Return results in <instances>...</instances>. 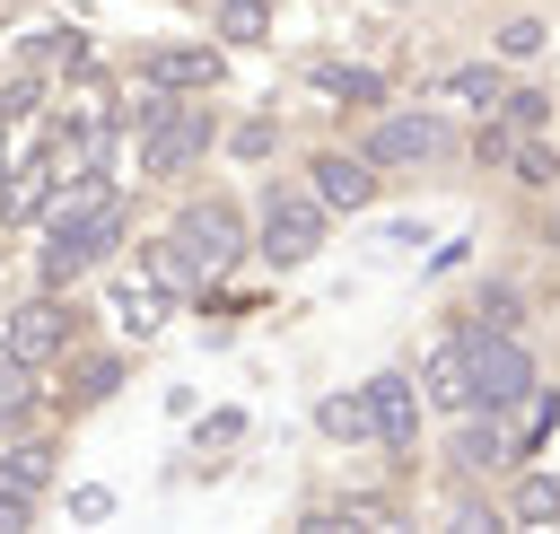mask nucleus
Masks as SVG:
<instances>
[{
  "label": "nucleus",
  "mask_w": 560,
  "mask_h": 534,
  "mask_svg": "<svg viewBox=\"0 0 560 534\" xmlns=\"http://www.w3.org/2000/svg\"><path fill=\"white\" fill-rule=\"evenodd\" d=\"M114 245H122V201H114L105 166H79V175H61V201H52V219H44V245H35L44 280H52V289H70V280H79V271H96Z\"/></svg>",
  "instance_id": "1"
},
{
  "label": "nucleus",
  "mask_w": 560,
  "mask_h": 534,
  "mask_svg": "<svg viewBox=\"0 0 560 534\" xmlns=\"http://www.w3.org/2000/svg\"><path fill=\"white\" fill-rule=\"evenodd\" d=\"M210 140H219V114H210V105H175V96H166V105L140 123V175H184Z\"/></svg>",
  "instance_id": "2"
},
{
  "label": "nucleus",
  "mask_w": 560,
  "mask_h": 534,
  "mask_svg": "<svg viewBox=\"0 0 560 534\" xmlns=\"http://www.w3.org/2000/svg\"><path fill=\"white\" fill-rule=\"evenodd\" d=\"M166 245H175V263H184L192 280H210V271H228V263L245 254V219H236L228 201H192V210L166 228Z\"/></svg>",
  "instance_id": "3"
},
{
  "label": "nucleus",
  "mask_w": 560,
  "mask_h": 534,
  "mask_svg": "<svg viewBox=\"0 0 560 534\" xmlns=\"http://www.w3.org/2000/svg\"><path fill=\"white\" fill-rule=\"evenodd\" d=\"M472 341V411H516L525 394H534V359H525V341L516 333H464Z\"/></svg>",
  "instance_id": "4"
},
{
  "label": "nucleus",
  "mask_w": 560,
  "mask_h": 534,
  "mask_svg": "<svg viewBox=\"0 0 560 534\" xmlns=\"http://www.w3.org/2000/svg\"><path fill=\"white\" fill-rule=\"evenodd\" d=\"M324 245V201L315 193H271L262 201V254L271 263H306Z\"/></svg>",
  "instance_id": "5"
},
{
  "label": "nucleus",
  "mask_w": 560,
  "mask_h": 534,
  "mask_svg": "<svg viewBox=\"0 0 560 534\" xmlns=\"http://www.w3.org/2000/svg\"><path fill=\"white\" fill-rule=\"evenodd\" d=\"M446 149H455V131H446L438 114H385L376 140H368V166H429V158H446Z\"/></svg>",
  "instance_id": "6"
},
{
  "label": "nucleus",
  "mask_w": 560,
  "mask_h": 534,
  "mask_svg": "<svg viewBox=\"0 0 560 534\" xmlns=\"http://www.w3.org/2000/svg\"><path fill=\"white\" fill-rule=\"evenodd\" d=\"M368 438H376L385 455H411V438H420V394H411L402 368L368 376Z\"/></svg>",
  "instance_id": "7"
},
{
  "label": "nucleus",
  "mask_w": 560,
  "mask_h": 534,
  "mask_svg": "<svg viewBox=\"0 0 560 534\" xmlns=\"http://www.w3.org/2000/svg\"><path fill=\"white\" fill-rule=\"evenodd\" d=\"M70 324H79V306H70V298H61V306H52V298H26V306L9 315V333H0V341H9V359H26V368H35V359H52V350L70 341Z\"/></svg>",
  "instance_id": "8"
},
{
  "label": "nucleus",
  "mask_w": 560,
  "mask_h": 534,
  "mask_svg": "<svg viewBox=\"0 0 560 534\" xmlns=\"http://www.w3.org/2000/svg\"><path fill=\"white\" fill-rule=\"evenodd\" d=\"M44 481H52V455H44V446H9V455H0V534H18V525L35 516Z\"/></svg>",
  "instance_id": "9"
},
{
  "label": "nucleus",
  "mask_w": 560,
  "mask_h": 534,
  "mask_svg": "<svg viewBox=\"0 0 560 534\" xmlns=\"http://www.w3.org/2000/svg\"><path fill=\"white\" fill-rule=\"evenodd\" d=\"M140 79L149 88H184V96H210L219 88V53H201V44H158V53H140Z\"/></svg>",
  "instance_id": "10"
},
{
  "label": "nucleus",
  "mask_w": 560,
  "mask_h": 534,
  "mask_svg": "<svg viewBox=\"0 0 560 534\" xmlns=\"http://www.w3.org/2000/svg\"><path fill=\"white\" fill-rule=\"evenodd\" d=\"M472 341L464 333H446V341H429V368H420V403H438V411H472Z\"/></svg>",
  "instance_id": "11"
},
{
  "label": "nucleus",
  "mask_w": 560,
  "mask_h": 534,
  "mask_svg": "<svg viewBox=\"0 0 560 534\" xmlns=\"http://www.w3.org/2000/svg\"><path fill=\"white\" fill-rule=\"evenodd\" d=\"M306 175H315V201H324V210H368V201H376V166L350 158V149H324Z\"/></svg>",
  "instance_id": "12"
},
{
  "label": "nucleus",
  "mask_w": 560,
  "mask_h": 534,
  "mask_svg": "<svg viewBox=\"0 0 560 534\" xmlns=\"http://www.w3.org/2000/svg\"><path fill=\"white\" fill-rule=\"evenodd\" d=\"M166 306H175V289H166L158 271H140V280H122V289H114V315H122V333H131V341H149V333L166 324Z\"/></svg>",
  "instance_id": "13"
},
{
  "label": "nucleus",
  "mask_w": 560,
  "mask_h": 534,
  "mask_svg": "<svg viewBox=\"0 0 560 534\" xmlns=\"http://www.w3.org/2000/svg\"><path fill=\"white\" fill-rule=\"evenodd\" d=\"M52 193H61V166H52V149H44V158H26V166H18L9 184H0V219L18 228V219H35V210H44Z\"/></svg>",
  "instance_id": "14"
},
{
  "label": "nucleus",
  "mask_w": 560,
  "mask_h": 534,
  "mask_svg": "<svg viewBox=\"0 0 560 534\" xmlns=\"http://www.w3.org/2000/svg\"><path fill=\"white\" fill-rule=\"evenodd\" d=\"M508 455H516L508 411H481V420H464V429H455V464H464V473H490V464H508Z\"/></svg>",
  "instance_id": "15"
},
{
  "label": "nucleus",
  "mask_w": 560,
  "mask_h": 534,
  "mask_svg": "<svg viewBox=\"0 0 560 534\" xmlns=\"http://www.w3.org/2000/svg\"><path fill=\"white\" fill-rule=\"evenodd\" d=\"M35 411H44V394H35L26 359H9V341H0V429H26Z\"/></svg>",
  "instance_id": "16"
},
{
  "label": "nucleus",
  "mask_w": 560,
  "mask_h": 534,
  "mask_svg": "<svg viewBox=\"0 0 560 534\" xmlns=\"http://www.w3.org/2000/svg\"><path fill=\"white\" fill-rule=\"evenodd\" d=\"M315 88L341 96V105H376V96H385V79H376V70H350V61H315Z\"/></svg>",
  "instance_id": "17"
},
{
  "label": "nucleus",
  "mask_w": 560,
  "mask_h": 534,
  "mask_svg": "<svg viewBox=\"0 0 560 534\" xmlns=\"http://www.w3.org/2000/svg\"><path fill=\"white\" fill-rule=\"evenodd\" d=\"M464 333H525V298L516 289H481L472 315H464Z\"/></svg>",
  "instance_id": "18"
},
{
  "label": "nucleus",
  "mask_w": 560,
  "mask_h": 534,
  "mask_svg": "<svg viewBox=\"0 0 560 534\" xmlns=\"http://www.w3.org/2000/svg\"><path fill=\"white\" fill-rule=\"evenodd\" d=\"M315 420H324L341 446H350V438H368V385H341V394H324V403H315Z\"/></svg>",
  "instance_id": "19"
},
{
  "label": "nucleus",
  "mask_w": 560,
  "mask_h": 534,
  "mask_svg": "<svg viewBox=\"0 0 560 534\" xmlns=\"http://www.w3.org/2000/svg\"><path fill=\"white\" fill-rule=\"evenodd\" d=\"M508 516H516V525H560V481H551V473H525L516 499H508Z\"/></svg>",
  "instance_id": "20"
},
{
  "label": "nucleus",
  "mask_w": 560,
  "mask_h": 534,
  "mask_svg": "<svg viewBox=\"0 0 560 534\" xmlns=\"http://www.w3.org/2000/svg\"><path fill=\"white\" fill-rule=\"evenodd\" d=\"M446 96H455V105H499L508 88H499V70H490V61H472V70H455V79H446Z\"/></svg>",
  "instance_id": "21"
},
{
  "label": "nucleus",
  "mask_w": 560,
  "mask_h": 534,
  "mask_svg": "<svg viewBox=\"0 0 560 534\" xmlns=\"http://www.w3.org/2000/svg\"><path fill=\"white\" fill-rule=\"evenodd\" d=\"M508 166H516V184H551V175H560V166H551V149H542L534 131H516V140H508Z\"/></svg>",
  "instance_id": "22"
},
{
  "label": "nucleus",
  "mask_w": 560,
  "mask_h": 534,
  "mask_svg": "<svg viewBox=\"0 0 560 534\" xmlns=\"http://www.w3.org/2000/svg\"><path fill=\"white\" fill-rule=\"evenodd\" d=\"M262 26H271L262 0H228V9H219V35H228V44H262Z\"/></svg>",
  "instance_id": "23"
},
{
  "label": "nucleus",
  "mask_w": 560,
  "mask_h": 534,
  "mask_svg": "<svg viewBox=\"0 0 560 534\" xmlns=\"http://www.w3.org/2000/svg\"><path fill=\"white\" fill-rule=\"evenodd\" d=\"M499 123H508V131H542V123H551V96L516 88V96H499Z\"/></svg>",
  "instance_id": "24"
},
{
  "label": "nucleus",
  "mask_w": 560,
  "mask_h": 534,
  "mask_svg": "<svg viewBox=\"0 0 560 534\" xmlns=\"http://www.w3.org/2000/svg\"><path fill=\"white\" fill-rule=\"evenodd\" d=\"M114 385H122V359H88V368L70 376V403H105Z\"/></svg>",
  "instance_id": "25"
},
{
  "label": "nucleus",
  "mask_w": 560,
  "mask_h": 534,
  "mask_svg": "<svg viewBox=\"0 0 560 534\" xmlns=\"http://www.w3.org/2000/svg\"><path fill=\"white\" fill-rule=\"evenodd\" d=\"M236 438H245V411H210L201 420V446H236Z\"/></svg>",
  "instance_id": "26"
},
{
  "label": "nucleus",
  "mask_w": 560,
  "mask_h": 534,
  "mask_svg": "<svg viewBox=\"0 0 560 534\" xmlns=\"http://www.w3.org/2000/svg\"><path fill=\"white\" fill-rule=\"evenodd\" d=\"M26 61H79V35H35Z\"/></svg>",
  "instance_id": "27"
},
{
  "label": "nucleus",
  "mask_w": 560,
  "mask_h": 534,
  "mask_svg": "<svg viewBox=\"0 0 560 534\" xmlns=\"http://www.w3.org/2000/svg\"><path fill=\"white\" fill-rule=\"evenodd\" d=\"M499 44H508V53H542V18H516Z\"/></svg>",
  "instance_id": "28"
},
{
  "label": "nucleus",
  "mask_w": 560,
  "mask_h": 534,
  "mask_svg": "<svg viewBox=\"0 0 560 534\" xmlns=\"http://www.w3.org/2000/svg\"><path fill=\"white\" fill-rule=\"evenodd\" d=\"M70 516H88V525H96V516H114V499L88 481V490H70Z\"/></svg>",
  "instance_id": "29"
}]
</instances>
